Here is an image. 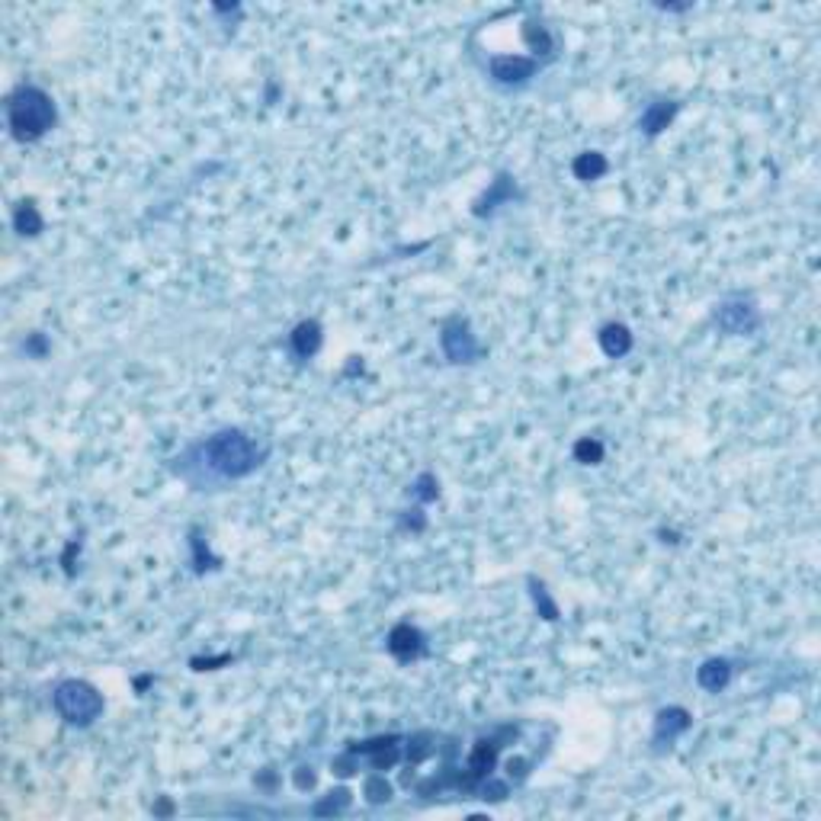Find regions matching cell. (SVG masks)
Segmentation results:
<instances>
[{
  "label": "cell",
  "instance_id": "cell-11",
  "mask_svg": "<svg viewBox=\"0 0 821 821\" xmlns=\"http://www.w3.org/2000/svg\"><path fill=\"white\" fill-rule=\"evenodd\" d=\"M600 350H604L606 356H613V360H620V356H626L629 350H632V334H629L626 324H606L604 330H600Z\"/></svg>",
  "mask_w": 821,
  "mask_h": 821
},
{
  "label": "cell",
  "instance_id": "cell-6",
  "mask_svg": "<svg viewBox=\"0 0 821 821\" xmlns=\"http://www.w3.org/2000/svg\"><path fill=\"white\" fill-rule=\"evenodd\" d=\"M488 68H492V77L498 84H524L540 71V61L524 55H494Z\"/></svg>",
  "mask_w": 821,
  "mask_h": 821
},
{
  "label": "cell",
  "instance_id": "cell-8",
  "mask_svg": "<svg viewBox=\"0 0 821 821\" xmlns=\"http://www.w3.org/2000/svg\"><path fill=\"white\" fill-rule=\"evenodd\" d=\"M690 728V712L680 706H671V709H661L658 719H654V744H664V741H674L680 732H687Z\"/></svg>",
  "mask_w": 821,
  "mask_h": 821
},
{
  "label": "cell",
  "instance_id": "cell-5",
  "mask_svg": "<svg viewBox=\"0 0 821 821\" xmlns=\"http://www.w3.org/2000/svg\"><path fill=\"white\" fill-rule=\"evenodd\" d=\"M716 324L725 334H751V330L760 328V314H757L754 302L751 298H725L722 305H716Z\"/></svg>",
  "mask_w": 821,
  "mask_h": 821
},
{
  "label": "cell",
  "instance_id": "cell-10",
  "mask_svg": "<svg viewBox=\"0 0 821 821\" xmlns=\"http://www.w3.org/2000/svg\"><path fill=\"white\" fill-rule=\"evenodd\" d=\"M677 110H680V106H677L674 100H658V103H652L642 113V119H638V129H642L645 135H658L661 129H668V122L674 119Z\"/></svg>",
  "mask_w": 821,
  "mask_h": 821
},
{
  "label": "cell",
  "instance_id": "cell-14",
  "mask_svg": "<svg viewBox=\"0 0 821 821\" xmlns=\"http://www.w3.org/2000/svg\"><path fill=\"white\" fill-rule=\"evenodd\" d=\"M606 174V158L600 151H584L574 161V177L578 180H597Z\"/></svg>",
  "mask_w": 821,
  "mask_h": 821
},
{
  "label": "cell",
  "instance_id": "cell-12",
  "mask_svg": "<svg viewBox=\"0 0 821 821\" xmlns=\"http://www.w3.org/2000/svg\"><path fill=\"white\" fill-rule=\"evenodd\" d=\"M516 196V186L510 183V177H498L492 183V190L478 199V206H476V215H492L494 209H498L500 202H510Z\"/></svg>",
  "mask_w": 821,
  "mask_h": 821
},
{
  "label": "cell",
  "instance_id": "cell-15",
  "mask_svg": "<svg viewBox=\"0 0 821 821\" xmlns=\"http://www.w3.org/2000/svg\"><path fill=\"white\" fill-rule=\"evenodd\" d=\"M13 225H17L20 234H39L45 222H42V215L36 212L33 202H20L17 212H13Z\"/></svg>",
  "mask_w": 821,
  "mask_h": 821
},
{
  "label": "cell",
  "instance_id": "cell-4",
  "mask_svg": "<svg viewBox=\"0 0 821 821\" xmlns=\"http://www.w3.org/2000/svg\"><path fill=\"white\" fill-rule=\"evenodd\" d=\"M440 344H443V354L450 362H476V356L482 354L466 318H450L440 330Z\"/></svg>",
  "mask_w": 821,
  "mask_h": 821
},
{
  "label": "cell",
  "instance_id": "cell-1",
  "mask_svg": "<svg viewBox=\"0 0 821 821\" xmlns=\"http://www.w3.org/2000/svg\"><path fill=\"white\" fill-rule=\"evenodd\" d=\"M266 450H260L244 430L225 427L218 434L206 436L199 443H193L180 459V476L186 482H193L196 488L202 484H222L234 482V478L250 476L254 468L264 462Z\"/></svg>",
  "mask_w": 821,
  "mask_h": 821
},
{
  "label": "cell",
  "instance_id": "cell-3",
  "mask_svg": "<svg viewBox=\"0 0 821 821\" xmlns=\"http://www.w3.org/2000/svg\"><path fill=\"white\" fill-rule=\"evenodd\" d=\"M52 706H55V712L65 719L68 725L87 728V725H93L103 716L106 703H103V693L93 684L77 680V677H68V680H61V684L55 687V693H52Z\"/></svg>",
  "mask_w": 821,
  "mask_h": 821
},
{
  "label": "cell",
  "instance_id": "cell-2",
  "mask_svg": "<svg viewBox=\"0 0 821 821\" xmlns=\"http://www.w3.org/2000/svg\"><path fill=\"white\" fill-rule=\"evenodd\" d=\"M4 113H7L10 135L17 142H39L42 135H49L55 129L58 122L55 100L36 84H20L7 97Z\"/></svg>",
  "mask_w": 821,
  "mask_h": 821
},
{
  "label": "cell",
  "instance_id": "cell-13",
  "mask_svg": "<svg viewBox=\"0 0 821 821\" xmlns=\"http://www.w3.org/2000/svg\"><path fill=\"white\" fill-rule=\"evenodd\" d=\"M292 346L298 356H314L321 346V324L318 321H302L292 330Z\"/></svg>",
  "mask_w": 821,
  "mask_h": 821
},
{
  "label": "cell",
  "instance_id": "cell-7",
  "mask_svg": "<svg viewBox=\"0 0 821 821\" xmlns=\"http://www.w3.org/2000/svg\"><path fill=\"white\" fill-rule=\"evenodd\" d=\"M388 652L398 661H418L420 654L427 652V645H424V636H420L418 629L402 622V626H394L392 636H388Z\"/></svg>",
  "mask_w": 821,
  "mask_h": 821
},
{
  "label": "cell",
  "instance_id": "cell-9",
  "mask_svg": "<svg viewBox=\"0 0 821 821\" xmlns=\"http://www.w3.org/2000/svg\"><path fill=\"white\" fill-rule=\"evenodd\" d=\"M728 680H732V661H725V658H709L706 664L696 671V684L709 693L725 690Z\"/></svg>",
  "mask_w": 821,
  "mask_h": 821
},
{
  "label": "cell",
  "instance_id": "cell-16",
  "mask_svg": "<svg viewBox=\"0 0 821 821\" xmlns=\"http://www.w3.org/2000/svg\"><path fill=\"white\" fill-rule=\"evenodd\" d=\"M574 456H578L581 462H590V459L600 462V459H604V446L597 443V440H594V443H590V440H581V443L574 446Z\"/></svg>",
  "mask_w": 821,
  "mask_h": 821
}]
</instances>
